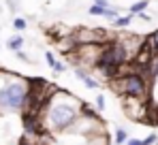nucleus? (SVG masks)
<instances>
[{
	"label": "nucleus",
	"mask_w": 158,
	"mask_h": 145,
	"mask_svg": "<svg viewBox=\"0 0 158 145\" xmlns=\"http://www.w3.org/2000/svg\"><path fill=\"white\" fill-rule=\"evenodd\" d=\"M96 109H98V111H105V96H103V94L96 96Z\"/></svg>",
	"instance_id": "17"
},
{
	"label": "nucleus",
	"mask_w": 158,
	"mask_h": 145,
	"mask_svg": "<svg viewBox=\"0 0 158 145\" xmlns=\"http://www.w3.org/2000/svg\"><path fill=\"white\" fill-rule=\"evenodd\" d=\"M109 88L122 98H148L150 96V79L143 77L141 72H122L120 77L107 81Z\"/></svg>",
	"instance_id": "3"
},
{
	"label": "nucleus",
	"mask_w": 158,
	"mask_h": 145,
	"mask_svg": "<svg viewBox=\"0 0 158 145\" xmlns=\"http://www.w3.org/2000/svg\"><path fill=\"white\" fill-rule=\"evenodd\" d=\"M26 26H28V22L24 17H15V19H13V30H17V32H24Z\"/></svg>",
	"instance_id": "15"
},
{
	"label": "nucleus",
	"mask_w": 158,
	"mask_h": 145,
	"mask_svg": "<svg viewBox=\"0 0 158 145\" xmlns=\"http://www.w3.org/2000/svg\"><path fill=\"white\" fill-rule=\"evenodd\" d=\"M71 36L75 39L77 45H103L111 39V34L105 28L98 26H79L75 32H71Z\"/></svg>",
	"instance_id": "5"
},
{
	"label": "nucleus",
	"mask_w": 158,
	"mask_h": 145,
	"mask_svg": "<svg viewBox=\"0 0 158 145\" xmlns=\"http://www.w3.org/2000/svg\"><path fill=\"white\" fill-rule=\"evenodd\" d=\"M45 60H47V66H49L53 72H64V68H66V66H64L56 56H53L52 51H45Z\"/></svg>",
	"instance_id": "8"
},
{
	"label": "nucleus",
	"mask_w": 158,
	"mask_h": 145,
	"mask_svg": "<svg viewBox=\"0 0 158 145\" xmlns=\"http://www.w3.org/2000/svg\"><path fill=\"white\" fill-rule=\"evenodd\" d=\"M66 132H77V135H90V137H94V135H103L105 130H103L101 118L92 111V107L81 105V111H79L77 120L66 128Z\"/></svg>",
	"instance_id": "4"
},
{
	"label": "nucleus",
	"mask_w": 158,
	"mask_h": 145,
	"mask_svg": "<svg viewBox=\"0 0 158 145\" xmlns=\"http://www.w3.org/2000/svg\"><path fill=\"white\" fill-rule=\"evenodd\" d=\"M132 22V15H118L115 19H113V28H118V30H122V28H128Z\"/></svg>",
	"instance_id": "11"
},
{
	"label": "nucleus",
	"mask_w": 158,
	"mask_h": 145,
	"mask_svg": "<svg viewBox=\"0 0 158 145\" xmlns=\"http://www.w3.org/2000/svg\"><path fill=\"white\" fill-rule=\"evenodd\" d=\"M124 111L135 122L148 120V98H124Z\"/></svg>",
	"instance_id": "6"
},
{
	"label": "nucleus",
	"mask_w": 158,
	"mask_h": 145,
	"mask_svg": "<svg viewBox=\"0 0 158 145\" xmlns=\"http://www.w3.org/2000/svg\"><path fill=\"white\" fill-rule=\"evenodd\" d=\"M81 100L73 98L66 92H56L52 100L47 102V107L43 109V122L47 130H62L66 132V128L77 120L79 111H81Z\"/></svg>",
	"instance_id": "1"
},
{
	"label": "nucleus",
	"mask_w": 158,
	"mask_h": 145,
	"mask_svg": "<svg viewBox=\"0 0 158 145\" xmlns=\"http://www.w3.org/2000/svg\"><path fill=\"white\" fill-rule=\"evenodd\" d=\"M15 53H17V58H19L22 62H28V64H30V58H28V53H24L22 49H19V51H15Z\"/></svg>",
	"instance_id": "20"
},
{
	"label": "nucleus",
	"mask_w": 158,
	"mask_h": 145,
	"mask_svg": "<svg viewBox=\"0 0 158 145\" xmlns=\"http://www.w3.org/2000/svg\"><path fill=\"white\" fill-rule=\"evenodd\" d=\"M124 145H141V141H139V139H128Z\"/></svg>",
	"instance_id": "23"
},
{
	"label": "nucleus",
	"mask_w": 158,
	"mask_h": 145,
	"mask_svg": "<svg viewBox=\"0 0 158 145\" xmlns=\"http://www.w3.org/2000/svg\"><path fill=\"white\" fill-rule=\"evenodd\" d=\"M94 4H98V6H103V9L111 6V4H109V0H94Z\"/></svg>",
	"instance_id": "22"
},
{
	"label": "nucleus",
	"mask_w": 158,
	"mask_h": 145,
	"mask_svg": "<svg viewBox=\"0 0 158 145\" xmlns=\"http://www.w3.org/2000/svg\"><path fill=\"white\" fill-rule=\"evenodd\" d=\"M126 141H128V132H126L124 128H118V130H115V139H113V143H115V145H124Z\"/></svg>",
	"instance_id": "12"
},
{
	"label": "nucleus",
	"mask_w": 158,
	"mask_h": 145,
	"mask_svg": "<svg viewBox=\"0 0 158 145\" xmlns=\"http://www.w3.org/2000/svg\"><path fill=\"white\" fill-rule=\"evenodd\" d=\"M148 6H150V0H139V2H135V4H131V9H128L131 13H128V15H132V17H137V15H139V13H143V11H145Z\"/></svg>",
	"instance_id": "10"
},
{
	"label": "nucleus",
	"mask_w": 158,
	"mask_h": 145,
	"mask_svg": "<svg viewBox=\"0 0 158 145\" xmlns=\"http://www.w3.org/2000/svg\"><path fill=\"white\" fill-rule=\"evenodd\" d=\"M154 143H156V135H150V137L141 139V145H154Z\"/></svg>",
	"instance_id": "19"
},
{
	"label": "nucleus",
	"mask_w": 158,
	"mask_h": 145,
	"mask_svg": "<svg viewBox=\"0 0 158 145\" xmlns=\"http://www.w3.org/2000/svg\"><path fill=\"white\" fill-rule=\"evenodd\" d=\"M36 143H39V141H30L28 137H22V139H19V145H36Z\"/></svg>",
	"instance_id": "21"
},
{
	"label": "nucleus",
	"mask_w": 158,
	"mask_h": 145,
	"mask_svg": "<svg viewBox=\"0 0 158 145\" xmlns=\"http://www.w3.org/2000/svg\"><path fill=\"white\" fill-rule=\"evenodd\" d=\"M103 6H98V4H92L90 9H88V15H94V17H103Z\"/></svg>",
	"instance_id": "16"
},
{
	"label": "nucleus",
	"mask_w": 158,
	"mask_h": 145,
	"mask_svg": "<svg viewBox=\"0 0 158 145\" xmlns=\"http://www.w3.org/2000/svg\"><path fill=\"white\" fill-rule=\"evenodd\" d=\"M75 75H77L79 79H81V83H83L88 90H96V88L101 85V83H98V81H96V79L90 75V72H85L83 68H81V66H77V68H75Z\"/></svg>",
	"instance_id": "7"
},
{
	"label": "nucleus",
	"mask_w": 158,
	"mask_h": 145,
	"mask_svg": "<svg viewBox=\"0 0 158 145\" xmlns=\"http://www.w3.org/2000/svg\"><path fill=\"white\" fill-rule=\"evenodd\" d=\"M88 145H109V141H107V135L103 132V135H94V137H90Z\"/></svg>",
	"instance_id": "13"
},
{
	"label": "nucleus",
	"mask_w": 158,
	"mask_h": 145,
	"mask_svg": "<svg viewBox=\"0 0 158 145\" xmlns=\"http://www.w3.org/2000/svg\"><path fill=\"white\" fill-rule=\"evenodd\" d=\"M36 145H49V143H47V141H39Z\"/></svg>",
	"instance_id": "24"
},
{
	"label": "nucleus",
	"mask_w": 158,
	"mask_h": 145,
	"mask_svg": "<svg viewBox=\"0 0 158 145\" xmlns=\"http://www.w3.org/2000/svg\"><path fill=\"white\" fill-rule=\"evenodd\" d=\"M6 47L11 49V51H19V49L24 47V36L17 32V34H13L9 41H6Z\"/></svg>",
	"instance_id": "9"
},
{
	"label": "nucleus",
	"mask_w": 158,
	"mask_h": 145,
	"mask_svg": "<svg viewBox=\"0 0 158 145\" xmlns=\"http://www.w3.org/2000/svg\"><path fill=\"white\" fill-rule=\"evenodd\" d=\"M118 15H120V9H115V6H107L105 11H103V17H105V19H111V22H113Z\"/></svg>",
	"instance_id": "14"
},
{
	"label": "nucleus",
	"mask_w": 158,
	"mask_h": 145,
	"mask_svg": "<svg viewBox=\"0 0 158 145\" xmlns=\"http://www.w3.org/2000/svg\"><path fill=\"white\" fill-rule=\"evenodd\" d=\"M150 41H152V47H154V51L158 53V30L150 34Z\"/></svg>",
	"instance_id": "18"
},
{
	"label": "nucleus",
	"mask_w": 158,
	"mask_h": 145,
	"mask_svg": "<svg viewBox=\"0 0 158 145\" xmlns=\"http://www.w3.org/2000/svg\"><path fill=\"white\" fill-rule=\"evenodd\" d=\"M28 98V79L11 71H0V113L22 111Z\"/></svg>",
	"instance_id": "2"
}]
</instances>
